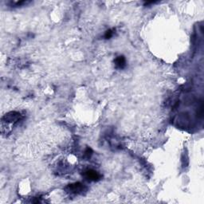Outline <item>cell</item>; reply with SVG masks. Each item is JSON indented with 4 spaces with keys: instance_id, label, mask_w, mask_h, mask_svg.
<instances>
[{
    "instance_id": "obj_1",
    "label": "cell",
    "mask_w": 204,
    "mask_h": 204,
    "mask_svg": "<svg viewBox=\"0 0 204 204\" xmlns=\"http://www.w3.org/2000/svg\"><path fill=\"white\" fill-rule=\"evenodd\" d=\"M85 177L89 180H93V181H97L101 179V175L96 171L93 170H87L85 171Z\"/></svg>"
},
{
    "instance_id": "obj_2",
    "label": "cell",
    "mask_w": 204,
    "mask_h": 204,
    "mask_svg": "<svg viewBox=\"0 0 204 204\" xmlns=\"http://www.w3.org/2000/svg\"><path fill=\"white\" fill-rule=\"evenodd\" d=\"M68 191L71 193H80L83 190V185L81 184H69L67 187Z\"/></svg>"
},
{
    "instance_id": "obj_3",
    "label": "cell",
    "mask_w": 204,
    "mask_h": 204,
    "mask_svg": "<svg viewBox=\"0 0 204 204\" xmlns=\"http://www.w3.org/2000/svg\"><path fill=\"white\" fill-rule=\"evenodd\" d=\"M115 64H116V66L119 69H123L124 67H125L126 66V61L124 57L120 56L117 57L115 60Z\"/></svg>"
},
{
    "instance_id": "obj_4",
    "label": "cell",
    "mask_w": 204,
    "mask_h": 204,
    "mask_svg": "<svg viewBox=\"0 0 204 204\" xmlns=\"http://www.w3.org/2000/svg\"><path fill=\"white\" fill-rule=\"evenodd\" d=\"M112 34H113V32H112V30H108V31L106 32V34H105V37H106V38H110L112 36Z\"/></svg>"
}]
</instances>
